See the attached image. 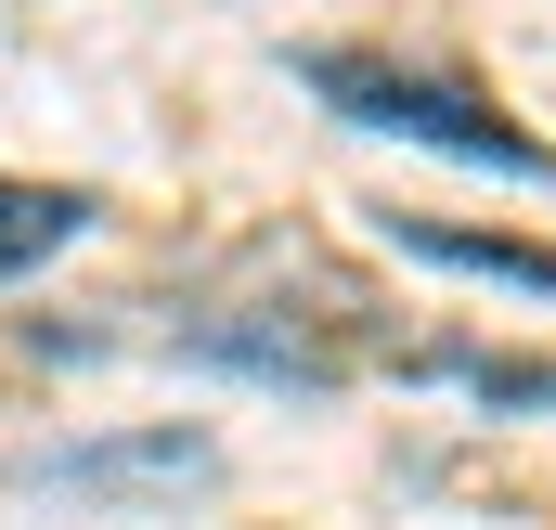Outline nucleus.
Instances as JSON below:
<instances>
[{
	"mask_svg": "<svg viewBox=\"0 0 556 530\" xmlns=\"http://www.w3.org/2000/svg\"><path fill=\"white\" fill-rule=\"evenodd\" d=\"M298 78H311V91H324L350 130L427 142V155H453V168H492V181H556V142H531L518 117H492L479 91L415 78V65H389V52H298Z\"/></svg>",
	"mask_w": 556,
	"mask_h": 530,
	"instance_id": "obj_1",
	"label": "nucleus"
},
{
	"mask_svg": "<svg viewBox=\"0 0 556 530\" xmlns=\"http://www.w3.org/2000/svg\"><path fill=\"white\" fill-rule=\"evenodd\" d=\"M26 479H207V440L194 427H142V440H52V453H26Z\"/></svg>",
	"mask_w": 556,
	"mask_h": 530,
	"instance_id": "obj_2",
	"label": "nucleus"
},
{
	"mask_svg": "<svg viewBox=\"0 0 556 530\" xmlns=\"http://www.w3.org/2000/svg\"><path fill=\"white\" fill-rule=\"evenodd\" d=\"M415 260L440 272H479V285H531V298H556V247H518V234H466V220H389Z\"/></svg>",
	"mask_w": 556,
	"mask_h": 530,
	"instance_id": "obj_3",
	"label": "nucleus"
},
{
	"mask_svg": "<svg viewBox=\"0 0 556 530\" xmlns=\"http://www.w3.org/2000/svg\"><path fill=\"white\" fill-rule=\"evenodd\" d=\"M194 363H233V376H273V389H337V350L285 337V324H181Z\"/></svg>",
	"mask_w": 556,
	"mask_h": 530,
	"instance_id": "obj_4",
	"label": "nucleus"
},
{
	"mask_svg": "<svg viewBox=\"0 0 556 530\" xmlns=\"http://www.w3.org/2000/svg\"><path fill=\"white\" fill-rule=\"evenodd\" d=\"M78 234H91V194H65V181H0V285L39 272L52 247H78Z\"/></svg>",
	"mask_w": 556,
	"mask_h": 530,
	"instance_id": "obj_5",
	"label": "nucleus"
},
{
	"mask_svg": "<svg viewBox=\"0 0 556 530\" xmlns=\"http://www.w3.org/2000/svg\"><path fill=\"white\" fill-rule=\"evenodd\" d=\"M402 376H440V389H479V401H531V414H556V363H531V350H402Z\"/></svg>",
	"mask_w": 556,
	"mask_h": 530,
	"instance_id": "obj_6",
	"label": "nucleus"
}]
</instances>
